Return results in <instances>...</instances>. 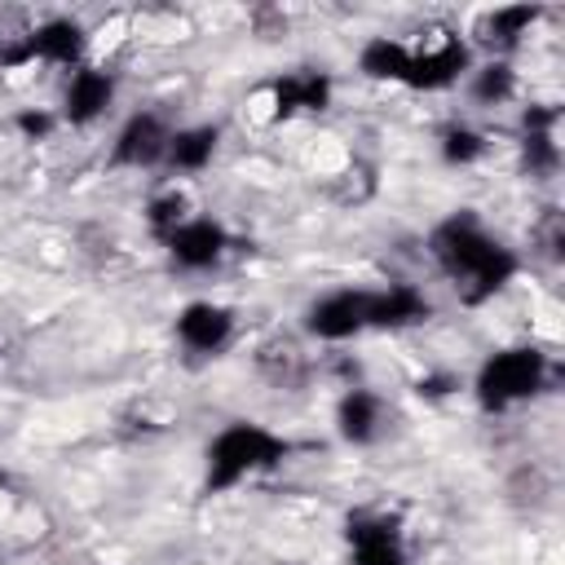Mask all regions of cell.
<instances>
[{
	"instance_id": "1",
	"label": "cell",
	"mask_w": 565,
	"mask_h": 565,
	"mask_svg": "<svg viewBox=\"0 0 565 565\" xmlns=\"http://www.w3.org/2000/svg\"><path fill=\"white\" fill-rule=\"evenodd\" d=\"M428 260L455 287L463 309H486L521 278V252L494 234L477 207H450L428 230Z\"/></svg>"
},
{
	"instance_id": "15",
	"label": "cell",
	"mask_w": 565,
	"mask_h": 565,
	"mask_svg": "<svg viewBox=\"0 0 565 565\" xmlns=\"http://www.w3.org/2000/svg\"><path fill=\"white\" fill-rule=\"evenodd\" d=\"M221 137H225L221 124H177L172 141H168V154H163V172H172V177L207 172L221 154Z\"/></svg>"
},
{
	"instance_id": "21",
	"label": "cell",
	"mask_w": 565,
	"mask_h": 565,
	"mask_svg": "<svg viewBox=\"0 0 565 565\" xmlns=\"http://www.w3.org/2000/svg\"><path fill=\"white\" fill-rule=\"evenodd\" d=\"M0 358H4V349H0Z\"/></svg>"
},
{
	"instance_id": "7",
	"label": "cell",
	"mask_w": 565,
	"mask_h": 565,
	"mask_svg": "<svg viewBox=\"0 0 565 565\" xmlns=\"http://www.w3.org/2000/svg\"><path fill=\"white\" fill-rule=\"evenodd\" d=\"M172 128L177 124L159 106H141V110L124 115V124L115 128V137L106 146V163L119 172H163Z\"/></svg>"
},
{
	"instance_id": "8",
	"label": "cell",
	"mask_w": 565,
	"mask_h": 565,
	"mask_svg": "<svg viewBox=\"0 0 565 565\" xmlns=\"http://www.w3.org/2000/svg\"><path fill=\"white\" fill-rule=\"evenodd\" d=\"M472 62H477V49L468 44V35L433 31L428 40L411 44V71H406L402 88H411V93H446L459 79H468Z\"/></svg>"
},
{
	"instance_id": "6",
	"label": "cell",
	"mask_w": 565,
	"mask_h": 565,
	"mask_svg": "<svg viewBox=\"0 0 565 565\" xmlns=\"http://www.w3.org/2000/svg\"><path fill=\"white\" fill-rule=\"evenodd\" d=\"M344 556L349 565H411V534L393 508H353L344 516Z\"/></svg>"
},
{
	"instance_id": "11",
	"label": "cell",
	"mask_w": 565,
	"mask_h": 565,
	"mask_svg": "<svg viewBox=\"0 0 565 565\" xmlns=\"http://www.w3.org/2000/svg\"><path fill=\"white\" fill-rule=\"evenodd\" d=\"M119 97V75L102 62H84L66 75L62 84V97H57V119L62 128H93L97 119H106V110L115 106Z\"/></svg>"
},
{
	"instance_id": "3",
	"label": "cell",
	"mask_w": 565,
	"mask_h": 565,
	"mask_svg": "<svg viewBox=\"0 0 565 565\" xmlns=\"http://www.w3.org/2000/svg\"><path fill=\"white\" fill-rule=\"evenodd\" d=\"M556 380V362L543 344H499L490 349L472 371V402L481 415H508L539 393H547Z\"/></svg>"
},
{
	"instance_id": "17",
	"label": "cell",
	"mask_w": 565,
	"mask_h": 565,
	"mask_svg": "<svg viewBox=\"0 0 565 565\" xmlns=\"http://www.w3.org/2000/svg\"><path fill=\"white\" fill-rule=\"evenodd\" d=\"M463 84L477 106H508L516 97V66L508 57H481V62H472Z\"/></svg>"
},
{
	"instance_id": "14",
	"label": "cell",
	"mask_w": 565,
	"mask_h": 565,
	"mask_svg": "<svg viewBox=\"0 0 565 565\" xmlns=\"http://www.w3.org/2000/svg\"><path fill=\"white\" fill-rule=\"evenodd\" d=\"M539 22H543V4H494L477 13L468 44L486 49V57H512Z\"/></svg>"
},
{
	"instance_id": "13",
	"label": "cell",
	"mask_w": 565,
	"mask_h": 565,
	"mask_svg": "<svg viewBox=\"0 0 565 565\" xmlns=\"http://www.w3.org/2000/svg\"><path fill=\"white\" fill-rule=\"evenodd\" d=\"M335 97V79L327 71H313V66H300V71H282L278 79H269V110L265 119L269 124H291L300 115H322Z\"/></svg>"
},
{
	"instance_id": "4",
	"label": "cell",
	"mask_w": 565,
	"mask_h": 565,
	"mask_svg": "<svg viewBox=\"0 0 565 565\" xmlns=\"http://www.w3.org/2000/svg\"><path fill=\"white\" fill-rule=\"evenodd\" d=\"M375 318H380V287L344 282V287L318 291L300 309V331L318 344H349L358 335H371Z\"/></svg>"
},
{
	"instance_id": "10",
	"label": "cell",
	"mask_w": 565,
	"mask_h": 565,
	"mask_svg": "<svg viewBox=\"0 0 565 565\" xmlns=\"http://www.w3.org/2000/svg\"><path fill=\"white\" fill-rule=\"evenodd\" d=\"M172 335L194 358H221L238 335V309L225 300H212V296L185 300L172 318Z\"/></svg>"
},
{
	"instance_id": "16",
	"label": "cell",
	"mask_w": 565,
	"mask_h": 565,
	"mask_svg": "<svg viewBox=\"0 0 565 565\" xmlns=\"http://www.w3.org/2000/svg\"><path fill=\"white\" fill-rule=\"evenodd\" d=\"M358 75L371 79V84H406V71H411V40L402 35H366L358 44V57H353Z\"/></svg>"
},
{
	"instance_id": "20",
	"label": "cell",
	"mask_w": 565,
	"mask_h": 565,
	"mask_svg": "<svg viewBox=\"0 0 565 565\" xmlns=\"http://www.w3.org/2000/svg\"><path fill=\"white\" fill-rule=\"evenodd\" d=\"M13 128H18L22 141H49L62 128V119H57L53 106H18L13 110Z\"/></svg>"
},
{
	"instance_id": "2",
	"label": "cell",
	"mask_w": 565,
	"mask_h": 565,
	"mask_svg": "<svg viewBox=\"0 0 565 565\" xmlns=\"http://www.w3.org/2000/svg\"><path fill=\"white\" fill-rule=\"evenodd\" d=\"M291 437L260 419H225L203 441V472H199V499H225L238 486L278 472L291 459Z\"/></svg>"
},
{
	"instance_id": "19",
	"label": "cell",
	"mask_w": 565,
	"mask_h": 565,
	"mask_svg": "<svg viewBox=\"0 0 565 565\" xmlns=\"http://www.w3.org/2000/svg\"><path fill=\"white\" fill-rule=\"evenodd\" d=\"M190 212H194L190 194H185L181 185H163L159 194H150V199H146V212H141V216H146V230H150V238L159 243V238H163L172 225H181Z\"/></svg>"
},
{
	"instance_id": "12",
	"label": "cell",
	"mask_w": 565,
	"mask_h": 565,
	"mask_svg": "<svg viewBox=\"0 0 565 565\" xmlns=\"http://www.w3.org/2000/svg\"><path fill=\"white\" fill-rule=\"evenodd\" d=\"M388 419H393V406L380 388L371 384H353L335 397V411H331V424H335V437L353 450H371L388 437Z\"/></svg>"
},
{
	"instance_id": "5",
	"label": "cell",
	"mask_w": 565,
	"mask_h": 565,
	"mask_svg": "<svg viewBox=\"0 0 565 565\" xmlns=\"http://www.w3.org/2000/svg\"><path fill=\"white\" fill-rule=\"evenodd\" d=\"M88 26L71 13H53L44 22H35L31 31L13 35L4 49H0V71H26V66H62V71H75L88 62Z\"/></svg>"
},
{
	"instance_id": "9",
	"label": "cell",
	"mask_w": 565,
	"mask_h": 565,
	"mask_svg": "<svg viewBox=\"0 0 565 565\" xmlns=\"http://www.w3.org/2000/svg\"><path fill=\"white\" fill-rule=\"evenodd\" d=\"M159 247H163V256H168V265H172L177 274H212V269H221V260L230 256L234 234L225 230L221 216H212V212H190L181 225H172V230L159 238Z\"/></svg>"
},
{
	"instance_id": "18",
	"label": "cell",
	"mask_w": 565,
	"mask_h": 565,
	"mask_svg": "<svg viewBox=\"0 0 565 565\" xmlns=\"http://www.w3.org/2000/svg\"><path fill=\"white\" fill-rule=\"evenodd\" d=\"M486 150H490L486 132L472 128V124H446L441 137H437V154H441L446 168H472V163L486 159Z\"/></svg>"
}]
</instances>
